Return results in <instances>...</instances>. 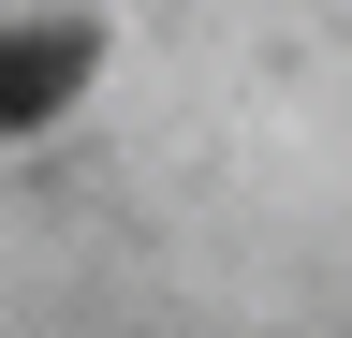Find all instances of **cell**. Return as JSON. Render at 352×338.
<instances>
[{
  "instance_id": "6da1fadb",
  "label": "cell",
  "mask_w": 352,
  "mask_h": 338,
  "mask_svg": "<svg viewBox=\"0 0 352 338\" xmlns=\"http://www.w3.org/2000/svg\"><path fill=\"white\" fill-rule=\"evenodd\" d=\"M88 74H103V30H88V15H30V30H0V133H44Z\"/></svg>"
}]
</instances>
